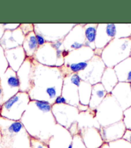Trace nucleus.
<instances>
[{
    "mask_svg": "<svg viewBox=\"0 0 131 148\" xmlns=\"http://www.w3.org/2000/svg\"><path fill=\"white\" fill-rule=\"evenodd\" d=\"M33 59L32 85L28 93L30 100L47 102L52 106L61 95L64 77L60 68L44 66Z\"/></svg>",
    "mask_w": 131,
    "mask_h": 148,
    "instance_id": "1",
    "label": "nucleus"
},
{
    "mask_svg": "<svg viewBox=\"0 0 131 148\" xmlns=\"http://www.w3.org/2000/svg\"><path fill=\"white\" fill-rule=\"evenodd\" d=\"M20 121L31 137L47 144L57 125L52 105L37 101H30Z\"/></svg>",
    "mask_w": 131,
    "mask_h": 148,
    "instance_id": "2",
    "label": "nucleus"
},
{
    "mask_svg": "<svg viewBox=\"0 0 131 148\" xmlns=\"http://www.w3.org/2000/svg\"><path fill=\"white\" fill-rule=\"evenodd\" d=\"M1 146L5 148H31V136L21 121L0 116Z\"/></svg>",
    "mask_w": 131,
    "mask_h": 148,
    "instance_id": "3",
    "label": "nucleus"
},
{
    "mask_svg": "<svg viewBox=\"0 0 131 148\" xmlns=\"http://www.w3.org/2000/svg\"><path fill=\"white\" fill-rule=\"evenodd\" d=\"M66 56L63 40H59L53 42H46L39 47L33 58L44 66L60 68L64 64V58Z\"/></svg>",
    "mask_w": 131,
    "mask_h": 148,
    "instance_id": "4",
    "label": "nucleus"
},
{
    "mask_svg": "<svg viewBox=\"0 0 131 148\" xmlns=\"http://www.w3.org/2000/svg\"><path fill=\"white\" fill-rule=\"evenodd\" d=\"M130 52V38H115L102 50L100 57L107 68H114L129 58Z\"/></svg>",
    "mask_w": 131,
    "mask_h": 148,
    "instance_id": "5",
    "label": "nucleus"
},
{
    "mask_svg": "<svg viewBox=\"0 0 131 148\" xmlns=\"http://www.w3.org/2000/svg\"><path fill=\"white\" fill-rule=\"evenodd\" d=\"M95 111L96 119L100 127L123 120V110L111 93H107Z\"/></svg>",
    "mask_w": 131,
    "mask_h": 148,
    "instance_id": "6",
    "label": "nucleus"
},
{
    "mask_svg": "<svg viewBox=\"0 0 131 148\" xmlns=\"http://www.w3.org/2000/svg\"><path fill=\"white\" fill-rule=\"evenodd\" d=\"M95 55V50L84 46L71 51L64 58V63L60 67L64 78L73 73H78L85 69L88 62Z\"/></svg>",
    "mask_w": 131,
    "mask_h": 148,
    "instance_id": "7",
    "label": "nucleus"
},
{
    "mask_svg": "<svg viewBox=\"0 0 131 148\" xmlns=\"http://www.w3.org/2000/svg\"><path fill=\"white\" fill-rule=\"evenodd\" d=\"M27 92H19L3 102L0 110V116L14 121H20L30 102Z\"/></svg>",
    "mask_w": 131,
    "mask_h": 148,
    "instance_id": "8",
    "label": "nucleus"
},
{
    "mask_svg": "<svg viewBox=\"0 0 131 148\" xmlns=\"http://www.w3.org/2000/svg\"><path fill=\"white\" fill-rule=\"evenodd\" d=\"M75 24L73 23H35L34 32L42 36L46 42L63 40Z\"/></svg>",
    "mask_w": 131,
    "mask_h": 148,
    "instance_id": "9",
    "label": "nucleus"
},
{
    "mask_svg": "<svg viewBox=\"0 0 131 148\" xmlns=\"http://www.w3.org/2000/svg\"><path fill=\"white\" fill-rule=\"evenodd\" d=\"M52 112L57 124L67 130L76 122L80 113L77 108L68 104H54Z\"/></svg>",
    "mask_w": 131,
    "mask_h": 148,
    "instance_id": "10",
    "label": "nucleus"
},
{
    "mask_svg": "<svg viewBox=\"0 0 131 148\" xmlns=\"http://www.w3.org/2000/svg\"><path fill=\"white\" fill-rule=\"evenodd\" d=\"M106 68L101 57L95 55L88 62L85 69L78 75L81 80L94 85L101 82L102 75Z\"/></svg>",
    "mask_w": 131,
    "mask_h": 148,
    "instance_id": "11",
    "label": "nucleus"
},
{
    "mask_svg": "<svg viewBox=\"0 0 131 148\" xmlns=\"http://www.w3.org/2000/svg\"><path fill=\"white\" fill-rule=\"evenodd\" d=\"M81 79L78 73H73L64 78L61 96L66 104L78 108L80 105L78 86Z\"/></svg>",
    "mask_w": 131,
    "mask_h": 148,
    "instance_id": "12",
    "label": "nucleus"
},
{
    "mask_svg": "<svg viewBox=\"0 0 131 148\" xmlns=\"http://www.w3.org/2000/svg\"><path fill=\"white\" fill-rule=\"evenodd\" d=\"M0 86L3 95L4 102L19 92V82L17 72L8 67L5 72L0 76Z\"/></svg>",
    "mask_w": 131,
    "mask_h": 148,
    "instance_id": "13",
    "label": "nucleus"
},
{
    "mask_svg": "<svg viewBox=\"0 0 131 148\" xmlns=\"http://www.w3.org/2000/svg\"><path fill=\"white\" fill-rule=\"evenodd\" d=\"M116 27L113 23H100L96 28L95 55L101 56L102 50L115 38Z\"/></svg>",
    "mask_w": 131,
    "mask_h": 148,
    "instance_id": "14",
    "label": "nucleus"
},
{
    "mask_svg": "<svg viewBox=\"0 0 131 148\" xmlns=\"http://www.w3.org/2000/svg\"><path fill=\"white\" fill-rule=\"evenodd\" d=\"M84 24H75L63 39L64 50L70 52L85 46Z\"/></svg>",
    "mask_w": 131,
    "mask_h": 148,
    "instance_id": "15",
    "label": "nucleus"
},
{
    "mask_svg": "<svg viewBox=\"0 0 131 148\" xmlns=\"http://www.w3.org/2000/svg\"><path fill=\"white\" fill-rule=\"evenodd\" d=\"M33 69V58H27L17 72L19 82L20 92H29L32 85Z\"/></svg>",
    "mask_w": 131,
    "mask_h": 148,
    "instance_id": "16",
    "label": "nucleus"
},
{
    "mask_svg": "<svg viewBox=\"0 0 131 148\" xmlns=\"http://www.w3.org/2000/svg\"><path fill=\"white\" fill-rule=\"evenodd\" d=\"M73 136L65 127L57 124L48 142L49 148H72Z\"/></svg>",
    "mask_w": 131,
    "mask_h": 148,
    "instance_id": "17",
    "label": "nucleus"
},
{
    "mask_svg": "<svg viewBox=\"0 0 131 148\" xmlns=\"http://www.w3.org/2000/svg\"><path fill=\"white\" fill-rule=\"evenodd\" d=\"M126 130L122 120L109 126L100 127L99 132L105 143H109L123 138Z\"/></svg>",
    "mask_w": 131,
    "mask_h": 148,
    "instance_id": "18",
    "label": "nucleus"
},
{
    "mask_svg": "<svg viewBox=\"0 0 131 148\" xmlns=\"http://www.w3.org/2000/svg\"><path fill=\"white\" fill-rule=\"evenodd\" d=\"M24 39L25 35L19 27L13 30H5L0 39V46L4 50L21 47Z\"/></svg>",
    "mask_w": 131,
    "mask_h": 148,
    "instance_id": "19",
    "label": "nucleus"
},
{
    "mask_svg": "<svg viewBox=\"0 0 131 148\" xmlns=\"http://www.w3.org/2000/svg\"><path fill=\"white\" fill-rule=\"evenodd\" d=\"M123 111L131 106L130 84L119 82L111 92Z\"/></svg>",
    "mask_w": 131,
    "mask_h": 148,
    "instance_id": "20",
    "label": "nucleus"
},
{
    "mask_svg": "<svg viewBox=\"0 0 131 148\" xmlns=\"http://www.w3.org/2000/svg\"><path fill=\"white\" fill-rule=\"evenodd\" d=\"M79 135L87 148H100L105 143L99 129L95 127L82 128L79 130Z\"/></svg>",
    "mask_w": 131,
    "mask_h": 148,
    "instance_id": "21",
    "label": "nucleus"
},
{
    "mask_svg": "<svg viewBox=\"0 0 131 148\" xmlns=\"http://www.w3.org/2000/svg\"><path fill=\"white\" fill-rule=\"evenodd\" d=\"M5 56L8 64V67L16 72L27 59L26 53L22 46L5 50Z\"/></svg>",
    "mask_w": 131,
    "mask_h": 148,
    "instance_id": "22",
    "label": "nucleus"
},
{
    "mask_svg": "<svg viewBox=\"0 0 131 148\" xmlns=\"http://www.w3.org/2000/svg\"><path fill=\"white\" fill-rule=\"evenodd\" d=\"M79 130L82 128L95 127L99 129L100 126L96 119L95 110L88 109L85 112H80L77 121Z\"/></svg>",
    "mask_w": 131,
    "mask_h": 148,
    "instance_id": "23",
    "label": "nucleus"
},
{
    "mask_svg": "<svg viewBox=\"0 0 131 148\" xmlns=\"http://www.w3.org/2000/svg\"><path fill=\"white\" fill-rule=\"evenodd\" d=\"M118 81L131 84V57L114 67Z\"/></svg>",
    "mask_w": 131,
    "mask_h": 148,
    "instance_id": "24",
    "label": "nucleus"
},
{
    "mask_svg": "<svg viewBox=\"0 0 131 148\" xmlns=\"http://www.w3.org/2000/svg\"><path fill=\"white\" fill-rule=\"evenodd\" d=\"M107 92L101 82L92 85L91 95L89 108L91 110H96L102 101L104 100Z\"/></svg>",
    "mask_w": 131,
    "mask_h": 148,
    "instance_id": "25",
    "label": "nucleus"
},
{
    "mask_svg": "<svg viewBox=\"0 0 131 148\" xmlns=\"http://www.w3.org/2000/svg\"><path fill=\"white\" fill-rule=\"evenodd\" d=\"M101 83L107 93H111L119 81L114 68H106L102 75Z\"/></svg>",
    "mask_w": 131,
    "mask_h": 148,
    "instance_id": "26",
    "label": "nucleus"
},
{
    "mask_svg": "<svg viewBox=\"0 0 131 148\" xmlns=\"http://www.w3.org/2000/svg\"><path fill=\"white\" fill-rule=\"evenodd\" d=\"M22 47L23 48L27 58H32L39 47L38 41H37L35 34L31 32L25 36Z\"/></svg>",
    "mask_w": 131,
    "mask_h": 148,
    "instance_id": "27",
    "label": "nucleus"
},
{
    "mask_svg": "<svg viewBox=\"0 0 131 148\" xmlns=\"http://www.w3.org/2000/svg\"><path fill=\"white\" fill-rule=\"evenodd\" d=\"M92 85L81 80L78 86V96L80 104L89 106L91 95Z\"/></svg>",
    "mask_w": 131,
    "mask_h": 148,
    "instance_id": "28",
    "label": "nucleus"
},
{
    "mask_svg": "<svg viewBox=\"0 0 131 148\" xmlns=\"http://www.w3.org/2000/svg\"><path fill=\"white\" fill-rule=\"evenodd\" d=\"M98 24L96 23H87L84 24V31L85 42V46L89 47L95 50V38L96 34V28Z\"/></svg>",
    "mask_w": 131,
    "mask_h": 148,
    "instance_id": "29",
    "label": "nucleus"
},
{
    "mask_svg": "<svg viewBox=\"0 0 131 148\" xmlns=\"http://www.w3.org/2000/svg\"><path fill=\"white\" fill-rule=\"evenodd\" d=\"M116 36L115 38H131V23L130 24H115Z\"/></svg>",
    "mask_w": 131,
    "mask_h": 148,
    "instance_id": "30",
    "label": "nucleus"
},
{
    "mask_svg": "<svg viewBox=\"0 0 131 148\" xmlns=\"http://www.w3.org/2000/svg\"><path fill=\"white\" fill-rule=\"evenodd\" d=\"M8 68V64L5 56V50L0 46V76L3 74Z\"/></svg>",
    "mask_w": 131,
    "mask_h": 148,
    "instance_id": "31",
    "label": "nucleus"
},
{
    "mask_svg": "<svg viewBox=\"0 0 131 148\" xmlns=\"http://www.w3.org/2000/svg\"><path fill=\"white\" fill-rule=\"evenodd\" d=\"M109 148H131V144L123 138L109 142Z\"/></svg>",
    "mask_w": 131,
    "mask_h": 148,
    "instance_id": "32",
    "label": "nucleus"
},
{
    "mask_svg": "<svg viewBox=\"0 0 131 148\" xmlns=\"http://www.w3.org/2000/svg\"><path fill=\"white\" fill-rule=\"evenodd\" d=\"M123 121L127 130H131V106L123 111Z\"/></svg>",
    "mask_w": 131,
    "mask_h": 148,
    "instance_id": "33",
    "label": "nucleus"
},
{
    "mask_svg": "<svg viewBox=\"0 0 131 148\" xmlns=\"http://www.w3.org/2000/svg\"><path fill=\"white\" fill-rule=\"evenodd\" d=\"M72 148H87L79 134L73 136Z\"/></svg>",
    "mask_w": 131,
    "mask_h": 148,
    "instance_id": "34",
    "label": "nucleus"
},
{
    "mask_svg": "<svg viewBox=\"0 0 131 148\" xmlns=\"http://www.w3.org/2000/svg\"><path fill=\"white\" fill-rule=\"evenodd\" d=\"M31 148H49L48 144L38 139L31 137Z\"/></svg>",
    "mask_w": 131,
    "mask_h": 148,
    "instance_id": "35",
    "label": "nucleus"
},
{
    "mask_svg": "<svg viewBox=\"0 0 131 148\" xmlns=\"http://www.w3.org/2000/svg\"><path fill=\"white\" fill-rule=\"evenodd\" d=\"M19 28L23 33L25 36L30 32L34 31L33 24L32 23H21Z\"/></svg>",
    "mask_w": 131,
    "mask_h": 148,
    "instance_id": "36",
    "label": "nucleus"
},
{
    "mask_svg": "<svg viewBox=\"0 0 131 148\" xmlns=\"http://www.w3.org/2000/svg\"><path fill=\"white\" fill-rule=\"evenodd\" d=\"M21 23H3L5 30H13L19 28Z\"/></svg>",
    "mask_w": 131,
    "mask_h": 148,
    "instance_id": "37",
    "label": "nucleus"
},
{
    "mask_svg": "<svg viewBox=\"0 0 131 148\" xmlns=\"http://www.w3.org/2000/svg\"><path fill=\"white\" fill-rule=\"evenodd\" d=\"M124 140L127 141L128 142L131 144V130H126L124 133V135L122 138Z\"/></svg>",
    "mask_w": 131,
    "mask_h": 148,
    "instance_id": "38",
    "label": "nucleus"
},
{
    "mask_svg": "<svg viewBox=\"0 0 131 148\" xmlns=\"http://www.w3.org/2000/svg\"><path fill=\"white\" fill-rule=\"evenodd\" d=\"M35 36H36V38H37V41H38V45L39 47H41V46H42V45H43L44 44L46 43V41H45V39L43 38V37H42V36L39 35V34H35Z\"/></svg>",
    "mask_w": 131,
    "mask_h": 148,
    "instance_id": "39",
    "label": "nucleus"
},
{
    "mask_svg": "<svg viewBox=\"0 0 131 148\" xmlns=\"http://www.w3.org/2000/svg\"><path fill=\"white\" fill-rule=\"evenodd\" d=\"M3 92L1 90V88L0 86V110H1V108L3 104Z\"/></svg>",
    "mask_w": 131,
    "mask_h": 148,
    "instance_id": "40",
    "label": "nucleus"
},
{
    "mask_svg": "<svg viewBox=\"0 0 131 148\" xmlns=\"http://www.w3.org/2000/svg\"><path fill=\"white\" fill-rule=\"evenodd\" d=\"M5 31V30L3 26V23H0V39L2 38L3 36Z\"/></svg>",
    "mask_w": 131,
    "mask_h": 148,
    "instance_id": "41",
    "label": "nucleus"
},
{
    "mask_svg": "<svg viewBox=\"0 0 131 148\" xmlns=\"http://www.w3.org/2000/svg\"><path fill=\"white\" fill-rule=\"evenodd\" d=\"M100 148H109V144H108V143H104Z\"/></svg>",
    "mask_w": 131,
    "mask_h": 148,
    "instance_id": "42",
    "label": "nucleus"
},
{
    "mask_svg": "<svg viewBox=\"0 0 131 148\" xmlns=\"http://www.w3.org/2000/svg\"><path fill=\"white\" fill-rule=\"evenodd\" d=\"M1 144V132H0V145Z\"/></svg>",
    "mask_w": 131,
    "mask_h": 148,
    "instance_id": "43",
    "label": "nucleus"
},
{
    "mask_svg": "<svg viewBox=\"0 0 131 148\" xmlns=\"http://www.w3.org/2000/svg\"><path fill=\"white\" fill-rule=\"evenodd\" d=\"M0 148H5V147H4L3 146H1V145H0Z\"/></svg>",
    "mask_w": 131,
    "mask_h": 148,
    "instance_id": "44",
    "label": "nucleus"
},
{
    "mask_svg": "<svg viewBox=\"0 0 131 148\" xmlns=\"http://www.w3.org/2000/svg\"><path fill=\"white\" fill-rule=\"evenodd\" d=\"M130 57H131V52H130Z\"/></svg>",
    "mask_w": 131,
    "mask_h": 148,
    "instance_id": "45",
    "label": "nucleus"
},
{
    "mask_svg": "<svg viewBox=\"0 0 131 148\" xmlns=\"http://www.w3.org/2000/svg\"><path fill=\"white\" fill-rule=\"evenodd\" d=\"M130 88H131V84H130Z\"/></svg>",
    "mask_w": 131,
    "mask_h": 148,
    "instance_id": "46",
    "label": "nucleus"
}]
</instances>
